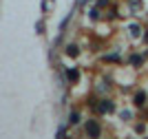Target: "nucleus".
<instances>
[{
	"instance_id": "f257e3e1",
	"label": "nucleus",
	"mask_w": 148,
	"mask_h": 139,
	"mask_svg": "<svg viewBox=\"0 0 148 139\" xmlns=\"http://www.w3.org/2000/svg\"><path fill=\"white\" fill-rule=\"evenodd\" d=\"M84 128H86V133H88V135H93V137H97V135H99V126H97V121H86V126H84Z\"/></svg>"
},
{
	"instance_id": "f03ea898",
	"label": "nucleus",
	"mask_w": 148,
	"mask_h": 139,
	"mask_svg": "<svg viewBox=\"0 0 148 139\" xmlns=\"http://www.w3.org/2000/svg\"><path fill=\"white\" fill-rule=\"evenodd\" d=\"M113 110V102H102L97 104V113H111Z\"/></svg>"
},
{
	"instance_id": "7ed1b4c3",
	"label": "nucleus",
	"mask_w": 148,
	"mask_h": 139,
	"mask_svg": "<svg viewBox=\"0 0 148 139\" xmlns=\"http://www.w3.org/2000/svg\"><path fill=\"white\" fill-rule=\"evenodd\" d=\"M77 77H80V71H77V68H69L66 71V79L69 82H77Z\"/></svg>"
},
{
	"instance_id": "20e7f679",
	"label": "nucleus",
	"mask_w": 148,
	"mask_h": 139,
	"mask_svg": "<svg viewBox=\"0 0 148 139\" xmlns=\"http://www.w3.org/2000/svg\"><path fill=\"white\" fill-rule=\"evenodd\" d=\"M135 104H137V106H142V104H146V93H144V91H139V93L135 95Z\"/></svg>"
},
{
	"instance_id": "39448f33",
	"label": "nucleus",
	"mask_w": 148,
	"mask_h": 139,
	"mask_svg": "<svg viewBox=\"0 0 148 139\" xmlns=\"http://www.w3.org/2000/svg\"><path fill=\"white\" fill-rule=\"evenodd\" d=\"M66 55H77V47H75V44H69L66 47Z\"/></svg>"
},
{
	"instance_id": "423d86ee",
	"label": "nucleus",
	"mask_w": 148,
	"mask_h": 139,
	"mask_svg": "<svg viewBox=\"0 0 148 139\" xmlns=\"http://www.w3.org/2000/svg\"><path fill=\"white\" fill-rule=\"evenodd\" d=\"M130 33H133V36H139L142 31H139V27H137V24H130Z\"/></svg>"
},
{
	"instance_id": "0eeeda50",
	"label": "nucleus",
	"mask_w": 148,
	"mask_h": 139,
	"mask_svg": "<svg viewBox=\"0 0 148 139\" xmlns=\"http://www.w3.org/2000/svg\"><path fill=\"white\" fill-rule=\"evenodd\" d=\"M142 55H133V64H135V66H139V64H142Z\"/></svg>"
},
{
	"instance_id": "6e6552de",
	"label": "nucleus",
	"mask_w": 148,
	"mask_h": 139,
	"mask_svg": "<svg viewBox=\"0 0 148 139\" xmlns=\"http://www.w3.org/2000/svg\"><path fill=\"white\" fill-rule=\"evenodd\" d=\"M69 121H71V124H77V121H80V115H77V113H73V115L69 117Z\"/></svg>"
},
{
	"instance_id": "1a4fd4ad",
	"label": "nucleus",
	"mask_w": 148,
	"mask_h": 139,
	"mask_svg": "<svg viewBox=\"0 0 148 139\" xmlns=\"http://www.w3.org/2000/svg\"><path fill=\"white\" fill-rule=\"evenodd\" d=\"M108 5V0H97V7H106Z\"/></svg>"
},
{
	"instance_id": "9d476101",
	"label": "nucleus",
	"mask_w": 148,
	"mask_h": 139,
	"mask_svg": "<svg viewBox=\"0 0 148 139\" xmlns=\"http://www.w3.org/2000/svg\"><path fill=\"white\" fill-rule=\"evenodd\" d=\"M144 38H146V42H148V31H146V36H144Z\"/></svg>"
},
{
	"instance_id": "9b49d317",
	"label": "nucleus",
	"mask_w": 148,
	"mask_h": 139,
	"mask_svg": "<svg viewBox=\"0 0 148 139\" xmlns=\"http://www.w3.org/2000/svg\"><path fill=\"white\" fill-rule=\"evenodd\" d=\"M146 117H148V113H146Z\"/></svg>"
}]
</instances>
